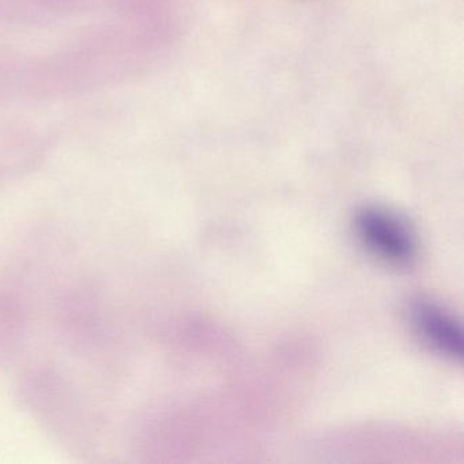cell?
I'll return each mask as SVG.
<instances>
[{
	"mask_svg": "<svg viewBox=\"0 0 464 464\" xmlns=\"http://www.w3.org/2000/svg\"><path fill=\"white\" fill-rule=\"evenodd\" d=\"M358 233L366 246L392 263H407L414 256L411 235L395 217L379 208H365L358 214Z\"/></svg>",
	"mask_w": 464,
	"mask_h": 464,
	"instance_id": "cell-1",
	"label": "cell"
},
{
	"mask_svg": "<svg viewBox=\"0 0 464 464\" xmlns=\"http://www.w3.org/2000/svg\"><path fill=\"white\" fill-rule=\"evenodd\" d=\"M414 322L431 346L450 357H461V331L450 314L433 304H418L414 308Z\"/></svg>",
	"mask_w": 464,
	"mask_h": 464,
	"instance_id": "cell-2",
	"label": "cell"
}]
</instances>
